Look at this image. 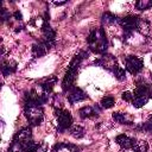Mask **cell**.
<instances>
[{
    "mask_svg": "<svg viewBox=\"0 0 152 152\" xmlns=\"http://www.w3.org/2000/svg\"><path fill=\"white\" fill-rule=\"evenodd\" d=\"M32 133L31 128L24 127L15 133L12 139L10 152H26L28 147L32 145Z\"/></svg>",
    "mask_w": 152,
    "mask_h": 152,
    "instance_id": "1",
    "label": "cell"
},
{
    "mask_svg": "<svg viewBox=\"0 0 152 152\" xmlns=\"http://www.w3.org/2000/svg\"><path fill=\"white\" fill-rule=\"evenodd\" d=\"M88 45L91 51L96 53H104L107 50V38L103 28H94L88 36Z\"/></svg>",
    "mask_w": 152,
    "mask_h": 152,
    "instance_id": "2",
    "label": "cell"
},
{
    "mask_svg": "<svg viewBox=\"0 0 152 152\" xmlns=\"http://www.w3.org/2000/svg\"><path fill=\"white\" fill-rule=\"evenodd\" d=\"M87 56V52H83L81 51L78 55H76L69 63V66H68V70L64 75V78H63V82H62V88L63 90H70L72 88V84H74V81H75V77H76V74H77V69L80 66V63L82 61V58Z\"/></svg>",
    "mask_w": 152,
    "mask_h": 152,
    "instance_id": "3",
    "label": "cell"
},
{
    "mask_svg": "<svg viewBox=\"0 0 152 152\" xmlns=\"http://www.w3.org/2000/svg\"><path fill=\"white\" fill-rule=\"evenodd\" d=\"M25 115L31 125L33 126L40 125L44 119V112H43L40 103L33 102V101H26L25 102Z\"/></svg>",
    "mask_w": 152,
    "mask_h": 152,
    "instance_id": "4",
    "label": "cell"
},
{
    "mask_svg": "<svg viewBox=\"0 0 152 152\" xmlns=\"http://www.w3.org/2000/svg\"><path fill=\"white\" fill-rule=\"evenodd\" d=\"M56 116H57L58 127H59L61 131L71 127L72 116H71V114H70L69 110H65V109H57V110H56Z\"/></svg>",
    "mask_w": 152,
    "mask_h": 152,
    "instance_id": "5",
    "label": "cell"
},
{
    "mask_svg": "<svg viewBox=\"0 0 152 152\" xmlns=\"http://www.w3.org/2000/svg\"><path fill=\"white\" fill-rule=\"evenodd\" d=\"M142 65H144L142 59L137 57V56H128L126 58V69L132 75L138 74L142 69Z\"/></svg>",
    "mask_w": 152,
    "mask_h": 152,
    "instance_id": "6",
    "label": "cell"
},
{
    "mask_svg": "<svg viewBox=\"0 0 152 152\" xmlns=\"http://www.w3.org/2000/svg\"><path fill=\"white\" fill-rule=\"evenodd\" d=\"M87 97H88V96H87V94H86L81 88L72 87V88L70 89V91H69L68 101H69L71 104H74V103H76V102H80V101L86 100Z\"/></svg>",
    "mask_w": 152,
    "mask_h": 152,
    "instance_id": "7",
    "label": "cell"
},
{
    "mask_svg": "<svg viewBox=\"0 0 152 152\" xmlns=\"http://www.w3.org/2000/svg\"><path fill=\"white\" fill-rule=\"evenodd\" d=\"M138 19H139V17H137V15H127V17L121 19L120 24L124 27V30L128 32V31H132V30L137 28Z\"/></svg>",
    "mask_w": 152,
    "mask_h": 152,
    "instance_id": "8",
    "label": "cell"
},
{
    "mask_svg": "<svg viewBox=\"0 0 152 152\" xmlns=\"http://www.w3.org/2000/svg\"><path fill=\"white\" fill-rule=\"evenodd\" d=\"M95 64H99L106 69H114V66L116 65V62H115V58L110 55H103L102 57H100L99 59L95 61Z\"/></svg>",
    "mask_w": 152,
    "mask_h": 152,
    "instance_id": "9",
    "label": "cell"
},
{
    "mask_svg": "<svg viewBox=\"0 0 152 152\" xmlns=\"http://www.w3.org/2000/svg\"><path fill=\"white\" fill-rule=\"evenodd\" d=\"M115 140H116L118 145H119L120 147L125 148V150L132 148V147L134 146V144H135V140L132 139V138H129V137H127L126 134H120V135H118Z\"/></svg>",
    "mask_w": 152,
    "mask_h": 152,
    "instance_id": "10",
    "label": "cell"
},
{
    "mask_svg": "<svg viewBox=\"0 0 152 152\" xmlns=\"http://www.w3.org/2000/svg\"><path fill=\"white\" fill-rule=\"evenodd\" d=\"M51 152H78V147L72 144L58 142L52 147Z\"/></svg>",
    "mask_w": 152,
    "mask_h": 152,
    "instance_id": "11",
    "label": "cell"
},
{
    "mask_svg": "<svg viewBox=\"0 0 152 152\" xmlns=\"http://www.w3.org/2000/svg\"><path fill=\"white\" fill-rule=\"evenodd\" d=\"M51 46H52V45H50L49 43H46V42L43 40L42 43H39V44H37V45L33 46L32 52H33V55H34L36 57H39V56L45 55V53L48 52V50H49Z\"/></svg>",
    "mask_w": 152,
    "mask_h": 152,
    "instance_id": "12",
    "label": "cell"
},
{
    "mask_svg": "<svg viewBox=\"0 0 152 152\" xmlns=\"http://www.w3.org/2000/svg\"><path fill=\"white\" fill-rule=\"evenodd\" d=\"M55 83H56V77H50V78H48L44 83H42V84H39V86H40L42 90L44 91V94L48 95V94H50V93L52 91Z\"/></svg>",
    "mask_w": 152,
    "mask_h": 152,
    "instance_id": "13",
    "label": "cell"
},
{
    "mask_svg": "<svg viewBox=\"0 0 152 152\" xmlns=\"http://www.w3.org/2000/svg\"><path fill=\"white\" fill-rule=\"evenodd\" d=\"M137 28L140 33L142 34H148L150 32V23L146 20V19H142V18H139L138 19V23H137Z\"/></svg>",
    "mask_w": 152,
    "mask_h": 152,
    "instance_id": "14",
    "label": "cell"
},
{
    "mask_svg": "<svg viewBox=\"0 0 152 152\" xmlns=\"http://www.w3.org/2000/svg\"><path fill=\"white\" fill-rule=\"evenodd\" d=\"M15 69H17V63H15V62H13V61H7L6 63H4V64H2V68H1L2 74H4L5 76H7V75H10V74L14 72V71H15Z\"/></svg>",
    "mask_w": 152,
    "mask_h": 152,
    "instance_id": "15",
    "label": "cell"
},
{
    "mask_svg": "<svg viewBox=\"0 0 152 152\" xmlns=\"http://www.w3.org/2000/svg\"><path fill=\"white\" fill-rule=\"evenodd\" d=\"M26 152H48V145L45 142H32Z\"/></svg>",
    "mask_w": 152,
    "mask_h": 152,
    "instance_id": "16",
    "label": "cell"
},
{
    "mask_svg": "<svg viewBox=\"0 0 152 152\" xmlns=\"http://www.w3.org/2000/svg\"><path fill=\"white\" fill-rule=\"evenodd\" d=\"M78 114H80V116H81L82 119H86V118H90V116H93V115L95 114V110H94L93 107H90V106H86V107H82V108L78 110Z\"/></svg>",
    "mask_w": 152,
    "mask_h": 152,
    "instance_id": "17",
    "label": "cell"
},
{
    "mask_svg": "<svg viewBox=\"0 0 152 152\" xmlns=\"http://www.w3.org/2000/svg\"><path fill=\"white\" fill-rule=\"evenodd\" d=\"M70 133H71V135H72L74 138L81 139V138L84 135V129H83V127H81V126H78V125H74V126H71V128H70Z\"/></svg>",
    "mask_w": 152,
    "mask_h": 152,
    "instance_id": "18",
    "label": "cell"
},
{
    "mask_svg": "<svg viewBox=\"0 0 152 152\" xmlns=\"http://www.w3.org/2000/svg\"><path fill=\"white\" fill-rule=\"evenodd\" d=\"M132 148H133L134 152H147L148 145L144 140H138V141H135V144H134V146Z\"/></svg>",
    "mask_w": 152,
    "mask_h": 152,
    "instance_id": "19",
    "label": "cell"
},
{
    "mask_svg": "<svg viewBox=\"0 0 152 152\" xmlns=\"http://www.w3.org/2000/svg\"><path fill=\"white\" fill-rule=\"evenodd\" d=\"M114 103H115V99L113 96H104L100 101V104L103 108H110L114 106Z\"/></svg>",
    "mask_w": 152,
    "mask_h": 152,
    "instance_id": "20",
    "label": "cell"
},
{
    "mask_svg": "<svg viewBox=\"0 0 152 152\" xmlns=\"http://www.w3.org/2000/svg\"><path fill=\"white\" fill-rule=\"evenodd\" d=\"M113 119L119 124H124V125H128L129 124V120L127 119L126 114H124V113H119V112L113 113Z\"/></svg>",
    "mask_w": 152,
    "mask_h": 152,
    "instance_id": "21",
    "label": "cell"
},
{
    "mask_svg": "<svg viewBox=\"0 0 152 152\" xmlns=\"http://www.w3.org/2000/svg\"><path fill=\"white\" fill-rule=\"evenodd\" d=\"M114 21H116V15H114L113 13H110V12H104V13L102 14V23H103V24H112V23H114Z\"/></svg>",
    "mask_w": 152,
    "mask_h": 152,
    "instance_id": "22",
    "label": "cell"
},
{
    "mask_svg": "<svg viewBox=\"0 0 152 152\" xmlns=\"http://www.w3.org/2000/svg\"><path fill=\"white\" fill-rule=\"evenodd\" d=\"M135 7H137V10H140V11L147 10V8L152 7V1L151 0H139L135 4Z\"/></svg>",
    "mask_w": 152,
    "mask_h": 152,
    "instance_id": "23",
    "label": "cell"
},
{
    "mask_svg": "<svg viewBox=\"0 0 152 152\" xmlns=\"http://www.w3.org/2000/svg\"><path fill=\"white\" fill-rule=\"evenodd\" d=\"M112 71L114 72V75L116 76L118 80H120V81H121V80H125V70H124L121 66H119L118 64L114 66V69H113Z\"/></svg>",
    "mask_w": 152,
    "mask_h": 152,
    "instance_id": "24",
    "label": "cell"
},
{
    "mask_svg": "<svg viewBox=\"0 0 152 152\" xmlns=\"http://www.w3.org/2000/svg\"><path fill=\"white\" fill-rule=\"evenodd\" d=\"M133 97H134V94L132 91H125L122 93V99L127 102H132L133 101Z\"/></svg>",
    "mask_w": 152,
    "mask_h": 152,
    "instance_id": "25",
    "label": "cell"
},
{
    "mask_svg": "<svg viewBox=\"0 0 152 152\" xmlns=\"http://www.w3.org/2000/svg\"><path fill=\"white\" fill-rule=\"evenodd\" d=\"M0 17H1V19H2V20H7V19H10L11 14H10V12H8L6 8H1V12H0Z\"/></svg>",
    "mask_w": 152,
    "mask_h": 152,
    "instance_id": "26",
    "label": "cell"
},
{
    "mask_svg": "<svg viewBox=\"0 0 152 152\" xmlns=\"http://www.w3.org/2000/svg\"><path fill=\"white\" fill-rule=\"evenodd\" d=\"M13 17H14L17 20H20V19H21V13H20L19 11H15V12L13 13Z\"/></svg>",
    "mask_w": 152,
    "mask_h": 152,
    "instance_id": "27",
    "label": "cell"
},
{
    "mask_svg": "<svg viewBox=\"0 0 152 152\" xmlns=\"http://www.w3.org/2000/svg\"><path fill=\"white\" fill-rule=\"evenodd\" d=\"M53 4H55L56 6H61V5H64V4H65V1H55Z\"/></svg>",
    "mask_w": 152,
    "mask_h": 152,
    "instance_id": "28",
    "label": "cell"
}]
</instances>
